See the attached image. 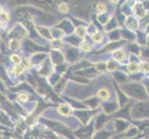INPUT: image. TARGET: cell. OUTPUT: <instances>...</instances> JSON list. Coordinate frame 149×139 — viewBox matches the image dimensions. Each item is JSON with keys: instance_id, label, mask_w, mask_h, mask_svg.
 Wrapping results in <instances>:
<instances>
[{"instance_id": "6da1fadb", "label": "cell", "mask_w": 149, "mask_h": 139, "mask_svg": "<svg viewBox=\"0 0 149 139\" xmlns=\"http://www.w3.org/2000/svg\"><path fill=\"white\" fill-rule=\"evenodd\" d=\"M58 112L63 116H70L72 113V110H71V108L69 105L61 104L58 107Z\"/></svg>"}, {"instance_id": "9c48e42d", "label": "cell", "mask_w": 149, "mask_h": 139, "mask_svg": "<svg viewBox=\"0 0 149 139\" xmlns=\"http://www.w3.org/2000/svg\"><path fill=\"white\" fill-rule=\"evenodd\" d=\"M141 70L145 73H149V62H145L143 63L141 66Z\"/></svg>"}, {"instance_id": "3957f363", "label": "cell", "mask_w": 149, "mask_h": 139, "mask_svg": "<svg viewBox=\"0 0 149 139\" xmlns=\"http://www.w3.org/2000/svg\"><path fill=\"white\" fill-rule=\"evenodd\" d=\"M127 69L131 73H136L141 70V67H139V65L136 64V63H130L129 65H128Z\"/></svg>"}, {"instance_id": "4fadbf2b", "label": "cell", "mask_w": 149, "mask_h": 139, "mask_svg": "<svg viewBox=\"0 0 149 139\" xmlns=\"http://www.w3.org/2000/svg\"><path fill=\"white\" fill-rule=\"evenodd\" d=\"M96 8L98 9V10H102V11H103V10H105V9H106V7H105V5L103 4V3H99V4L96 6Z\"/></svg>"}, {"instance_id": "ba28073f", "label": "cell", "mask_w": 149, "mask_h": 139, "mask_svg": "<svg viewBox=\"0 0 149 139\" xmlns=\"http://www.w3.org/2000/svg\"><path fill=\"white\" fill-rule=\"evenodd\" d=\"M81 49H83L84 51H85V52H88V51L91 50V46L89 44H87L86 42H84V43H81Z\"/></svg>"}, {"instance_id": "7a4b0ae2", "label": "cell", "mask_w": 149, "mask_h": 139, "mask_svg": "<svg viewBox=\"0 0 149 139\" xmlns=\"http://www.w3.org/2000/svg\"><path fill=\"white\" fill-rule=\"evenodd\" d=\"M97 96L102 100H107L110 96L109 91L107 88H101L98 92H97Z\"/></svg>"}, {"instance_id": "5b68a950", "label": "cell", "mask_w": 149, "mask_h": 139, "mask_svg": "<svg viewBox=\"0 0 149 139\" xmlns=\"http://www.w3.org/2000/svg\"><path fill=\"white\" fill-rule=\"evenodd\" d=\"M23 71H24V68L22 65H16L13 68V73L15 75H19L23 73Z\"/></svg>"}, {"instance_id": "9a60e30c", "label": "cell", "mask_w": 149, "mask_h": 139, "mask_svg": "<svg viewBox=\"0 0 149 139\" xmlns=\"http://www.w3.org/2000/svg\"><path fill=\"white\" fill-rule=\"evenodd\" d=\"M0 23H1V22H0Z\"/></svg>"}, {"instance_id": "30bf717a", "label": "cell", "mask_w": 149, "mask_h": 139, "mask_svg": "<svg viewBox=\"0 0 149 139\" xmlns=\"http://www.w3.org/2000/svg\"><path fill=\"white\" fill-rule=\"evenodd\" d=\"M18 99L20 101V102H26L28 100V96L26 94H19L18 96Z\"/></svg>"}, {"instance_id": "5bb4252c", "label": "cell", "mask_w": 149, "mask_h": 139, "mask_svg": "<svg viewBox=\"0 0 149 139\" xmlns=\"http://www.w3.org/2000/svg\"><path fill=\"white\" fill-rule=\"evenodd\" d=\"M1 10H2V8H1V6H0V13H1L2 11H1Z\"/></svg>"}, {"instance_id": "52a82bcc", "label": "cell", "mask_w": 149, "mask_h": 139, "mask_svg": "<svg viewBox=\"0 0 149 139\" xmlns=\"http://www.w3.org/2000/svg\"><path fill=\"white\" fill-rule=\"evenodd\" d=\"M58 10H59L61 13H67V12H68V10H69L68 5H66V4H61V5H59Z\"/></svg>"}, {"instance_id": "8992f818", "label": "cell", "mask_w": 149, "mask_h": 139, "mask_svg": "<svg viewBox=\"0 0 149 139\" xmlns=\"http://www.w3.org/2000/svg\"><path fill=\"white\" fill-rule=\"evenodd\" d=\"M8 20H9V16H8V13H6V12L0 13V22H8Z\"/></svg>"}, {"instance_id": "7c38bea8", "label": "cell", "mask_w": 149, "mask_h": 139, "mask_svg": "<svg viewBox=\"0 0 149 139\" xmlns=\"http://www.w3.org/2000/svg\"><path fill=\"white\" fill-rule=\"evenodd\" d=\"M10 59H11V60L13 61V62L16 63V64H19L20 62V59L19 58V56H17V55H12Z\"/></svg>"}, {"instance_id": "277c9868", "label": "cell", "mask_w": 149, "mask_h": 139, "mask_svg": "<svg viewBox=\"0 0 149 139\" xmlns=\"http://www.w3.org/2000/svg\"><path fill=\"white\" fill-rule=\"evenodd\" d=\"M113 54H114V59L118 61H122L125 59V54L121 51H115Z\"/></svg>"}, {"instance_id": "8fae6325", "label": "cell", "mask_w": 149, "mask_h": 139, "mask_svg": "<svg viewBox=\"0 0 149 139\" xmlns=\"http://www.w3.org/2000/svg\"><path fill=\"white\" fill-rule=\"evenodd\" d=\"M102 39H103L102 35H101V34H95L93 35V40L95 41V42H96V43L101 42Z\"/></svg>"}]
</instances>
